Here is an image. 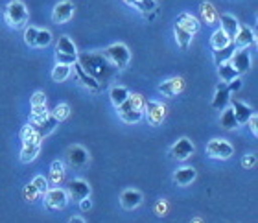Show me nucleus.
<instances>
[{
	"mask_svg": "<svg viewBox=\"0 0 258 223\" xmlns=\"http://www.w3.org/2000/svg\"><path fill=\"white\" fill-rule=\"evenodd\" d=\"M78 63L83 70L96 80L100 85H107L113 76L116 74V66L105 57L103 54H91V52H83L78 54Z\"/></svg>",
	"mask_w": 258,
	"mask_h": 223,
	"instance_id": "1",
	"label": "nucleus"
},
{
	"mask_svg": "<svg viewBox=\"0 0 258 223\" xmlns=\"http://www.w3.org/2000/svg\"><path fill=\"white\" fill-rule=\"evenodd\" d=\"M6 22H8V26L15 28V30L26 26L28 10L21 0H11V2H8V6H6Z\"/></svg>",
	"mask_w": 258,
	"mask_h": 223,
	"instance_id": "2",
	"label": "nucleus"
},
{
	"mask_svg": "<svg viewBox=\"0 0 258 223\" xmlns=\"http://www.w3.org/2000/svg\"><path fill=\"white\" fill-rule=\"evenodd\" d=\"M103 55L107 57L114 66H116V70H122L125 66L129 65V59H131V54H129V48L125 46L124 43H116V44H111L109 48L103 50Z\"/></svg>",
	"mask_w": 258,
	"mask_h": 223,
	"instance_id": "3",
	"label": "nucleus"
},
{
	"mask_svg": "<svg viewBox=\"0 0 258 223\" xmlns=\"http://www.w3.org/2000/svg\"><path fill=\"white\" fill-rule=\"evenodd\" d=\"M43 196H44V205H46V208H50V210H61V208H64L67 203H69L67 192L61 190V188H48Z\"/></svg>",
	"mask_w": 258,
	"mask_h": 223,
	"instance_id": "4",
	"label": "nucleus"
},
{
	"mask_svg": "<svg viewBox=\"0 0 258 223\" xmlns=\"http://www.w3.org/2000/svg\"><path fill=\"white\" fill-rule=\"evenodd\" d=\"M234 150L229 142L221 140V138H214V140H210L207 144V155L212 159H221V161H225V159H231Z\"/></svg>",
	"mask_w": 258,
	"mask_h": 223,
	"instance_id": "5",
	"label": "nucleus"
},
{
	"mask_svg": "<svg viewBox=\"0 0 258 223\" xmlns=\"http://www.w3.org/2000/svg\"><path fill=\"white\" fill-rule=\"evenodd\" d=\"M229 65L238 72V74H243V72L249 70V66H251V55L245 48H236L232 52L231 59L227 61Z\"/></svg>",
	"mask_w": 258,
	"mask_h": 223,
	"instance_id": "6",
	"label": "nucleus"
},
{
	"mask_svg": "<svg viewBox=\"0 0 258 223\" xmlns=\"http://www.w3.org/2000/svg\"><path fill=\"white\" fill-rule=\"evenodd\" d=\"M146 118L151 125H159L166 116V107L159 102H146Z\"/></svg>",
	"mask_w": 258,
	"mask_h": 223,
	"instance_id": "7",
	"label": "nucleus"
},
{
	"mask_svg": "<svg viewBox=\"0 0 258 223\" xmlns=\"http://www.w3.org/2000/svg\"><path fill=\"white\" fill-rule=\"evenodd\" d=\"M74 15V4L70 0H63L54 8V13H52V19H54L55 24H64L67 21H70V17Z\"/></svg>",
	"mask_w": 258,
	"mask_h": 223,
	"instance_id": "8",
	"label": "nucleus"
},
{
	"mask_svg": "<svg viewBox=\"0 0 258 223\" xmlns=\"http://www.w3.org/2000/svg\"><path fill=\"white\" fill-rule=\"evenodd\" d=\"M172 157L177 159V161H186L194 153V144L188 140V138H179L172 147Z\"/></svg>",
	"mask_w": 258,
	"mask_h": 223,
	"instance_id": "9",
	"label": "nucleus"
},
{
	"mask_svg": "<svg viewBox=\"0 0 258 223\" xmlns=\"http://www.w3.org/2000/svg\"><path fill=\"white\" fill-rule=\"evenodd\" d=\"M184 91V80L183 78H172L168 82L159 85V93L164 96H177Z\"/></svg>",
	"mask_w": 258,
	"mask_h": 223,
	"instance_id": "10",
	"label": "nucleus"
},
{
	"mask_svg": "<svg viewBox=\"0 0 258 223\" xmlns=\"http://www.w3.org/2000/svg\"><path fill=\"white\" fill-rule=\"evenodd\" d=\"M232 41H234V48H247L254 44V32L249 26H240Z\"/></svg>",
	"mask_w": 258,
	"mask_h": 223,
	"instance_id": "11",
	"label": "nucleus"
},
{
	"mask_svg": "<svg viewBox=\"0 0 258 223\" xmlns=\"http://www.w3.org/2000/svg\"><path fill=\"white\" fill-rule=\"evenodd\" d=\"M69 163L76 168H81L89 163V153L85 147L81 146H70L69 147Z\"/></svg>",
	"mask_w": 258,
	"mask_h": 223,
	"instance_id": "12",
	"label": "nucleus"
},
{
	"mask_svg": "<svg viewBox=\"0 0 258 223\" xmlns=\"http://www.w3.org/2000/svg\"><path fill=\"white\" fill-rule=\"evenodd\" d=\"M229 96H231V91L227 87L225 82L218 83V89H216V96H214V102H212V107L218 111H223L229 104Z\"/></svg>",
	"mask_w": 258,
	"mask_h": 223,
	"instance_id": "13",
	"label": "nucleus"
},
{
	"mask_svg": "<svg viewBox=\"0 0 258 223\" xmlns=\"http://www.w3.org/2000/svg\"><path fill=\"white\" fill-rule=\"evenodd\" d=\"M69 192L70 196L74 197V199H83V197H89L91 196V186L87 181H81V179H74L69 183Z\"/></svg>",
	"mask_w": 258,
	"mask_h": 223,
	"instance_id": "14",
	"label": "nucleus"
},
{
	"mask_svg": "<svg viewBox=\"0 0 258 223\" xmlns=\"http://www.w3.org/2000/svg\"><path fill=\"white\" fill-rule=\"evenodd\" d=\"M33 125V129H35V135L39 136V140H43L44 136H48L52 131L57 127V120L50 114L48 118H44L43 122H39V124H32Z\"/></svg>",
	"mask_w": 258,
	"mask_h": 223,
	"instance_id": "15",
	"label": "nucleus"
},
{
	"mask_svg": "<svg viewBox=\"0 0 258 223\" xmlns=\"http://www.w3.org/2000/svg\"><path fill=\"white\" fill-rule=\"evenodd\" d=\"M142 194L137 190H125L122 196H120V203H122V207L125 208V210H133V208H137L142 203Z\"/></svg>",
	"mask_w": 258,
	"mask_h": 223,
	"instance_id": "16",
	"label": "nucleus"
},
{
	"mask_svg": "<svg viewBox=\"0 0 258 223\" xmlns=\"http://www.w3.org/2000/svg\"><path fill=\"white\" fill-rule=\"evenodd\" d=\"M144 107H146L144 96H140V94H129V98L125 100L124 104L118 105V111H140V113H144Z\"/></svg>",
	"mask_w": 258,
	"mask_h": 223,
	"instance_id": "17",
	"label": "nucleus"
},
{
	"mask_svg": "<svg viewBox=\"0 0 258 223\" xmlns=\"http://www.w3.org/2000/svg\"><path fill=\"white\" fill-rule=\"evenodd\" d=\"M175 24H177V26H181L183 30H186L190 35H196V33L199 32L198 19H196L194 15H190V13H181V15L177 17V22H175Z\"/></svg>",
	"mask_w": 258,
	"mask_h": 223,
	"instance_id": "18",
	"label": "nucleus"
},
{
	"mask_svg": "<svg viewBox=\"0 0 258 223\" xmlns=\"http://www.w3.org/2000/svg\"><path fill=\"white\" fill-rule=\"evenodd\" d=\"M220 24H221V30L227 33V37L229 39H234V35H236L238 28H240V22L236 21V17L229 15V13H225V15L220 17Z\"/></svg>",
	"mask_w": 258,
	"mask_h": 223,
	"instance_id": "19",
	"label": "nucleus"
},
{
	"mask_svg": "<svg viewBox=\"0 0 258 223\" xmlns=\"http://www.w3.org/2000/svg\"><path fill=\"white\" fill-rule=\"evenodd\" d=\"M199 13H201V19H203L205 24H209V26L218 24V11L210 2H201L199 4Z\"/></svg>",
	"mask_w": 258,
	"mask_h": 223,
	"instance_id": "20",
	"label": "nucleus"
},
{
	"mask_svg": "<svg viewBox=\"0 0 258 223\" xmlns=\"http://www.w3.org/2000/svg\"><path fill=\"white\" fill-rule=\"evenodd\" d=\"M232 111H234V116L238 120V125H242L247 122V118L253 114L251 107L247 104H243V102H238V100H232Z\"/></svg>",
	"mask_w": 258,
	"mask_h": 223,
	"instance_id": "21",
	"label": "nucleus"
},
{
	"mask_svg": "<svg viewBox=\"0 0 258 223\" xmlns=\"http://www.w3.org/2000/svg\"><path fill=\"white\" fill-rule=\"evenodd\" d=\"M74 66H76V74H78V80H80L81 85L89 87L91 91H100V89H102V85H100V83H98L92 76H89V74H87V72L80 66V63H78V61L74 63Z\"/></svg>",
	"mask_w": 258,
	"mask_h": 223,
	"instance_id": "22",
	"label": "nucleus"
},
{
	"mask_svg": "<svg viewBox=\"0 0 258 223\" xmlns=\"http://www.w3.org/2000/svg\"><path fill=\"white\" fill-rule=\"evenodd\" d=\"M196 179V170L190 168V166H184V168H179L175 174H173V181L177 183L179 186H186L190 185L192 181Z\"/></svg>",
	"mask_w": 258,
	"mask_h": 223,
	"instance_id": "23",
	"label": "nucleus"
},
{
	"mask_svg": "<svg viewBox=\"0 0 258 223\" xmlns=\"http://www.w3.org/2000/svg\"><path fill=\"white\" fill-rule=\"evenodd\" d=\"M210 44H212V48L214 50H221V48H227L229 44H232V39L227 37V33L220 28V30H216V32L212 33Z\"/></svg>",
	"mask_w": 258,
	"mask_h": 223,
	"instance_id": "24",
	"label": "nucleus"
},
{
	"mask_svg": "<svg viewBox=\"0 0 258 223\" xmlns=\"http://www.w3.org/2000/svg\"><path fill=\"white\" fill-rule=\"evenodd\" d=\"M39 152H41V144H22L21 161L22 163H32L37 159Z\"/></svg>",
	"mask_w": 258,
	"mask_h": 223,
	"instance_id": "25",
	"label": "nucleus"
},
{
	"mask_svg": "<svg viewBox=\"0 0 258 223\" xmlns=\"http://www.w3.org/2000/svg\"><path fill=\"white\" fill-rule=\"evenodd\" d=\"M64 170H63V163L61 161H55L50 166V174H48V185H59L63 181Z\"/></svg>",
	"mask_w": 258,
	"mask_h": 223,
	"instance_id": "26",
	"label": "nucleus"
},
{
	"mask_svg": "<svg viewBox=\"0 0 258 223\" xmlns=\"http://www.w3.org/2000/svg\"><path fill=\"white\" fill-rule=\"evenodd\" d=\"M218 76H220L221 82L229 83V82H232L234 78L240 76V74H238V72L234 70V68H232L229 63H221V65H218Z\"/></svg>",
	"mask_w": 258,
	"mask_h": 223,
	"instance_id": "27",
	"label": "nucleus"
},
{
	"mask_svg": "<svg viewBox=\"0 0 258 223\" xmlns=\"http://www.w3.org/2000/svg\"><path fill=\"white\" fill-rule=\"evenodd\" d=\"M21 140H22V144H41V140H39V136L35 135V129H33L32 124L24 125L21 129Z\"/></svg>",
	"mask_w": 258,
	"mask_h": 223,
	"instance_id": "28",
	"label": "nucleus"
},
{
	"mask_svg": "<svg viewBox=\"0 0 258 223\" xmlns=\"http://www.w3.org/2000/svg\"><path fill=\"white\" fill-rule=\"evenodd\" d=\"M129 98V91L125 87H113L111 89V102L114 107H118Z\"/></svg>",
	"mask_w": 258,
	"mask_h": 223,
	"instance_id": "29",
	"label": "nucleus"
},
{
	"mask_svg": "<svg viewBox=\"0 0 258 223\" xmlns=\"http://www.w3.org/2000/svg\"><path fill=\"white\" fill-rule=\"evenodd\" d=\"M70 72H72V66L70 65H59V63H55L54 70H52V80L61 83L70 76Z\"/></svg>",
	"mask_w": 258,
	"mask_h": 223,
	"instance_id": "30",
	"label": "nucleus"
},
{
	"mask_svg": "<svg viewBox=\"0 0 258 223\" xmlns=\"http://www.w3.org/2000/svg\"><path fill=\"white\" fill-rule=\"evenodd\" d=\"M50 116V111L46 109V105H35L32 107V114H30V124H39L44 118Z\"/></svg>",
	"mask_w": 258,
	"mask_h": 223,
	"instance_id": "31",
	"label": "nucleus"
},
{
	"mask_svg": "<svg viewBox=\"0 0 258 223\" xmlns=\"http://www.w3.org/2000/svg\"><path fill=\"white\" fill-rule=\"evenodd\" d=\"M221 125L225 127V129H236L238 127V120H236V116H234V111H232V107L231 109H223V114H221Z\"/></svg>",
	"mask_w": 258,
	"mask_h": 223,
	"instance_id": "32",
	"label": "nucleus"
},
{
	"mask_svg": "<svg viewBox=\"0 0 258 223\" xmlns=\"http://www.w3.org/2000/svg\"><path fill=\"white\" fill-rule=\"evenodd\" d=\"M57 52L61 54H69V55H78V50H76V44L70 41L69 35H63L57 43Z\"/></svg>",
	"mask_w": 258,
	"mask_h": 223,
	"instance_id": "33",
	"label": "nucleus"
},
{
	"mask_svg": "<svg viewBox=\"0 0 258 223\" xmlns=\"http://www.w3.org/2000/svg\"><path fill=\"white\" fill-rule=\"evenodd\" d=\"M175 41H177L179 48L186 50V48H188L190 41H192V35H190L186 30H183L181 26H177V24H175Z\"/></svg>",
	"mask_w": 258,
	"mask_h": 223,
	"instance_id": "34",
	"label": "nucleus"
},
{
	"mask_svg": "<svg viewBox=\"0 0 258 223\" xmlns=\"http://www.w3.org/2000/svg\"><path fill=\"white\" fill-rule=\"evenodd\" d=\"M133 8L140 11V13H144V15H151V13H155L157 10V2L155 0H137L133 4Z\"/></svg>",
	"mask_w": 258,
	"mask_h": 223,
	"instance_id": "35",
	"label": "nucleus"
},
{
	"mask_svg": "<svg viewBox=\"0 0 258 223\" xmlns=\"http://www.w3.org/2000/svg\"><path fill=\"white\" fill-rule=\"evenodd\" d=\"M234 46L232 44H229L227 48H221V50H214V61L216 65H221V63H227V61L231 59L232 52H234Z\"/></svg>",
	"mask_w": 258,
	"mask_h": 223,
	"instance_id": "36",
	"label": "nucleus"
},
{
	"mask_svg": "<svg viewBox=\"0 0 258 223\" xmlns=\"http://www.w3.org/2000/svg\"><path fill=\"white\" fill-rule=\"evenodd\" d=\"M142 114L144 113H140V111H118V116L127 124H137L142 118Z\"/></svg>",
	"mask_w": 258,
	"mask_h": 223,
	"instance_id": "37",
	"label": "nucleus"
},
{
	"mask_svg": "<svg viewBox=\"0 0 258 223\" xmlns=\"http://www.w3.org/2000/svg\"><path fill=\"white\" fill-rule=\"evenodd\" d=\"M50 114H52L57 122H61V120H67L70 116V105L69 104H59Z\"/></svg>",
	"mask_w": 258,
	"mask_h": 223,
	"instance_id": "38",
	"label": "nucleus"
},
{
	"mask_svg": "<svg viewBox=\"0 0 258 223\" xmlns=\"http://www.w3.org/2000/svg\"><path fill=\"white\" fill-rule=\"evenodd\" d=\"M50 43H52V33H50L48 30H37L35 46H41V48H44V46H48Z\"/></svg>",
	"mask_w": 258,
	"mask_h": 223,
	"instance_id": "39",
	"label": "nucleus"
},
{
	"mask_svg": "<svg viewBox=\"0 0 258 223\" xmlns=\"http://www.w3.org/2000/svg\"><path fill=\"white\" fill-rule=\"evenodd\" d=\"M32 185L35 186V188H37V192L41 194V196H43L44 192H46L50 188L48 179H46V177H43V175H37V177H35V179L32 181Z\"/></svg>",
	"mask_w": 258,
	"mask_h": 223,
	"instance_id": "40",
	"label": "nucleus"
},
{
	"mask_svg": "<svg viewBox=\"0 0 258 223\" xmlns=\"http://www.w3.org/2000/svg\"><path fill=\"white\" fill-rule=\"evenodd\" d=\"M22 196H24V199H26V201L32 203V201H35V199H39V196H41V194H39L37 188L30 183V185H26V188L22 190Z\"/></svg>",
	"mask_w": 258,
	"mask_h": 223,
	"instance_id": "41",
	"label": "nucleus"
},
{
	"mask_svg": "<svg viewBox=\"0 0 258 223\" xmlns=\"http://www.w3.org/2000/svg\"><path fill=\"white\" fill-rule=\"evenodd\" d=\"M76 61H78V55H69V54L55 52V63H59V65H74Z\"/></svg>",
	"mask_w": 258,
	"mask_h": 223,
	"instance_id": "42",
	"label": "nucleus"
},
{
	"mask_svg": "<svg viewBox=\"0 0 258 223\" xmlns=\"http://www.w3.org/2000/svg\"><path fill=\"white\" fill-rule=\"evenodd\" d=\"M35 37H37V28L28 26L26 32H24V43L28 46H35Z\"/></svg>",
	"mask_w": 258,
	"mask_h": 223,
	"instance_id": "43",
	"label": "nucleus"
},
{
	"mask_svg": "<svg viewBox=\"0 0 258 223\" xmlns=\"http://www.w3.org/2000/svg\"><path fill=\"white\" fill-rule=\"evenodd\" d=\"M245 124L249 125V131H251V133L256 136L258 135V116H256V114H251Z\"/></svg>",
	"mask_w": 258,
	"mask_h": 223,
	"instance_id": "44",
	"label": "nucleus"
},
{
	"mask_svg": "<svg viewBox=\"0 0 258 223\" xmlns=\"http://www.w3.org/2000/svg\"><path fill=\"white\" fill-rule=\"evenodd\" d=\"M35 105H46V96H44V93H41V91H37V93L32 96V107H35Z\"/></svg>",
	"mask_w": 258,
	"mask_h": 223,
	"instance_id": "45",
	"label": "nucleus"
},
{
	"mask_svg": "<svg viewBox=\"0 0 258 223\" xmlns=\"http://www.w3.org/2000/svg\"><path fill=\"white\" fill-rule=\"evenodd\" d=\"M254 164H256V157H254V155H245V157L242 159L243 168H251V166H254Z\"/></svg>",
	"mask_w": 258,
	"mask_h": 223,
	"instance_id": "46",
	"label": "nucleus"
},
{
	"mask_svg": "<svg viewBox=\"0 0 258 223\" xmlns=\"http://www.w3.org/2000/svg\"><path fill=\"white\" fill-rule=\"evenodd\" d=\"M227 87H229V91H231V93H234V91H238V89L242 87V82H240V80H238V78H234V80H232V82H229V83H227Z\"/></svg>",
	"mask_w": 258,
	"mask_h": 223,
	"instance_id": "47",
	"label": "nucleus"
},
{
	"mask_svg": "<svg viewBox=\"0 0 258 223\" xmlns=\"http://www.w3.org/2000/svg\"><path fill=\"white\" fill-rule=\"evenodd\" d=\"M92 207V203H91V199L89 197H83V199H80V208L85 212V210H89V208Z\"/></svg>",
	"mask_w": 258,
	"mask_h": 223,
	"instance_id": "48",
	"label": "nucleus"
},
{
	"mask_svg": "<svg viewBox=\"0 0 258 223\" xmlns=\"http://www.w3.org/2000/svg\"><path fill=\"white\" fill-rule=\"evenodd\" d=\"M155 212L159 214V216H164V212H166V203H159L155 207Z\"/></svg>",
	"mask_w": 258,
	"mask_h": 223,
	"instance_id": "49",
	"label": "nucleus"
},
{
	"mask_svg": "<svg viewBox=\"0 0 258 223\" xmlns=\"http://www.w3.org/2000/svg\"><path fill=\"white\" fill-rule=\"evenodd\" d=\"M69 223H85V219H81L80 216H74V218H70Z\"/></svg>",
	"mask_w": 258,
	"mask_h": 223,
	"instance_id": "50",
	"label": "nucleus"
},
{
	"mask_svg": "<svg viewBox=\"0 0 258 223\" xmlns=\"http://www.w3.org/2000/svg\"><path fill=\"white\" fill-rule=\"evenodd\" d=\"M124 2H125V4H129V6H133L137 0H124Z\"/></svg>",
	"mask_w": 258,
	"mask_h": 223,
	"instance_id": "51",
	"label": "nucleus"
},
{
	"mask_svg": "<svg viewBox=\"0 0 258 223\" xmlns=\"http://www.w3.org/2000/svg\"><path fill=\"white\" fill-rule=\"evenodd\" d=\"M194 223H201V221H199V219H196V221H194Z\"/></svg>",
	"mask_w": 258,
	"mask_h": 223,
	"instance_id": "52",
	"label": "nucleus"
}]
</instances>
